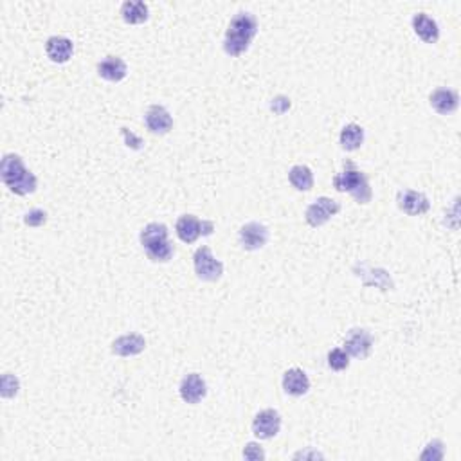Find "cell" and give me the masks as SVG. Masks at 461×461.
Segmentation results:
<instances>
[{
	"label": "cell",
	"mask_w": 461,
	"mask_h": 461,
	"mask_svg": "<svg viewBox=\"0 0 461 461\" xmlns=\"http://www.w3.org/2000/svg\"><path fill=\"white\" fill-rule=\"evenodd\" d=\"M0 177H2V182H4L13 193L22 197L35 193L36 186H38L36 177L24 166L22 157L16 156V153H8V156H4L2 164H0Z\"/></svg>",
	"instance_id": "obj_1"
},
{
	"label": "cell",
	"mask_w": 461,
	"mask_h": 461,
	"mask_svg": "<svg viewBox=\"0 0 461 461\" xmlns=\"http://www.w3.org/2000/svg\"><path fill=\"white\" fill-rule=\"evenodd\" d=\"M258 33V21L251 13H238L230 21L223 40V49L229 56H240L249 49L252 38Z\"/></svg>",
	"instance_id": "obj_2"
},
{
	"label": "cell",
	"mask_w": 461,
	"mask_h": 461,
	"mask_svg": "<svg viewBox=\"0 0 461 461\" xmlns=\"http://www.w3.org/2000/svg\"><path fill=\"white\" fill-rule=\"evenodd\" d=\"M141 243L151 262H170L173 258V245L168 240V227L164 223H148L141 230Z\"/></svg>",
	"instance_id": "obj_3"
},
{
	"label": "cell",
	"mask_w": 461,
	"mask_h": 461,
	"mask_svg": "<svg viewBox=\"0 0 461 461\" xmlns=\"http://www.w3.org/2000/svg\"><path fill=\"white\" fill-rule=\"evenodd\" d=\"M334 186L341 193L348 191L358 204H368L373 197L368 177L361 170H357L350 161L344 164V171L334 177Z\"/></svg>",
	"instance_id": "obj_4"
},
{
	"label": "cell",
	"mask_w": 461,
	"mask_h": 461,
	"mask_svg": "<svg viewBox=\"0 0 461 461\" xmlns=\"http://www.w3.org/2000/svg\"><path fill=\"white\" fill-rule=\"evenodd\" d=\"M193 263H195V272L202 281H218L223 274L222 262L211 255V249L207 245H202L197 249L195 256H193Z\"/></svg>",
	"instance_id": "obj_5"
},
{
	"label": "cell",
	"mask_w": 461,
	"mask_h": 461,
	"mask_svg": "<svg viewBox=\"0 0 461 461\" xmlns=\"http://www.w3.org/2000/svg\"><path fill=\"white\" fill-rule=\"evenodd\" d=\"M177 236L184 243H195L199 236H209L215 230V223L207 220H199L193 215H184L177 220Z\"/></svg>",
	"instance_id": "obj_6"
},
{
	"label": "cell",
	"mask_w": 461,
	"mask_h": 461,
	"mask_svg": "<svg viewBox=\"0 0 461 461\" xmlns=\"http://www.w3.org/2000/svg\"><path fill=\"white\" fill-rule=\"evenodd\" d=\"M339 211H341V204L328 199V197H321V199H317L314 204L306 207L305 218L312 227H321L325 226L332 216L337 215Z\"/></svg>",
	"instance_id": "obj_7"
},
{
	"label": "cell",
	"mask_w": 461,
	"mask_h": 461,
	"mask_svg": "<svg viewBox=\"0 0 461 461\" xmlns=\"http://www.w3.org/2000/svg\"><path fill=\"white\" fill-rule=\"evenodd\" d=\"M279 429H281V416L274 409L259 411L252 421V433L259 440H271L279 433Z\"/></svg>",
	"instance_id": "obj_8"
},
{
	"label": "cell",
	"mask_w": 461,
	"mask_h": 461,
	"mask_svg": "<svg viewBox=\"0 0 461 461\" xmlns=\"http://www.w3.org/2000/svg\"><path fill=\"white\" fill-rule=\"evenodd\" d=\"M371 348H373V337L370 332L362 328L351 330L344 342V351L355 358H366L371 354Z\"/></svg>",
	"instance_id": "obj_9"
},
{
	"label": "cell",
	"mask_w": 461,
	"mask_h": 461,
	"mask_svg": "<svg viewBox=\"0 0 461 461\" xmlns=\"http://www.w3.org/2000/svg\"><path fill=\"white\" fill-rule=\"evenodd\" d=\"M397 202H398V207L409 216L424 215V213H427L431 207L429 199H427L424 193H420V191H413V189L400 191L397 197Z\"/></svg>",
	"instance_id": "obj_10"
},
{
	"label": "cell",
	"mask_w": 461,
	"mask_h": 461,
	"mask_svg": "<svg viewBox=\"0 0 461 461\" xmlns=\"http://www.w3.org/2000/svg\"><path fill=\"white\" fill-rule=\"evenodd\" d=\"M269 240V230L263 223L249 222L240 229V243L245 251H258Z\"/></svg>",
	"instance_id": "obj_11"
},
{
	"label": "cell",
	"mask_w": 461,
	"mask_h": 461,
	"mask_svg": "<svg viewBox=\"0 0 461 461\" xmlns=\"http://www.w3.org/2000/svg\"><path fill=\"white\" fill-rule=\"evenodd\" d=\"M180 397L186 404H199L207 395V386L199 373H191L180 382Z\"/></svg>",
	"instance_id": "obj_12"
},
{
	"label": "cell",
	"mask_w": 461,
	"mask_h": 461,
	"mask_svg": "<svg viewBox=\"0 0 461 461\" xmlns=\"http://www.w3.org/2000/svg\"><path fill=\"white\" fill-rule=\"evenodd\" d=\"M173 127V117L170 115V112L161 105H153L148 108L146 112V128L156 134V136H164Z\"/></svg>",
	"instance_id": "obj_13"
},
{
	"label": "cell",
	"mask_w": 461,
	"mask_h": 461,
	"mask_svg": "<svg viewBox=\"0 0 461 461\" xmlns=\"http://www.w3.org/2000/svg\"><path fill=\"white\" fill-rule=\"evenodd\" d=\"M283 390L292 397H303L310 390V380H308L305 371L299 368H292L283 375Z\"/></svg>",
	"instance_id": "obj_14"
},
{
	"label": "cell",
	"mask_w": 461,
	"mask_h": 461,
	"mask_svg": "<svg viewBox=\"0 0 461 461\" xmlns=\"http://www.w3.org/2000/svg\"><path fill=\"white\" fill-rule=\"evenodd\" d=\"M45 52L54 64H65L71 60L72 52H74V44L65 36H51L45 44Z\"/></svg>",
	"instance_id": "obj_15"
},
{
	"label": "cell",
	"mask_w": 461,
	"mask_h": 461,
	"mask_svg": "<svg viewBox=\"0 0 461 461\" xmlns=\"http://www.w3.org/2000/svg\"><path fill=\"white\" fill-rule=\"evenodd\" d=\"M146 348V341L141 337L139 334H127L121 335L119 339H115L112 344V351L119 357H132V355H139Z\"/></svg>",
	"instance_id": "obj_16"
},
{
	"label": "cell",
	"mask_w": 461,
	"mask_h": 461,
	"mask_svg": "<svg viewBox=\"0 0 461 461\" xmlns=\"http://www.w3.org/2000/svg\"><path fill=\"white\" fill-rule=\"evenodd\" d=\"M460 105V95H457L456 91H450V88H436V91L431 94V107L441 115L453 114L454 110Z\"/></svg>",
	"instance_id": "obj_17"
},
{
	"label": "cell",
	"mask_w": 461,
	"mask_h": 461,
	"mask_svg": "<svg viewBox=\"0 0 461 461\" xmlns=\"http://www.w3.org/2000/svg\"><path fill=\"white\" fill-rule=\"evenodd\" d=\"M413 29L426 44H436L438 38H440L438 24L426 13H418V15L413 16Z\"/></svg>",
	"instance_id": "obj_18"
},
{
	"label": "cell",
	"mask_w": 461,
	"mask_h": 461,
	"mask_svg": "<svg viewBox=\"0 0 461 461\" xmlns=\"http://www.w3.org/2000/svg\"><path fill=\"white\" fill-rule=\"evenodd\" d=\"M128 67L121 58H115V56H107L103 62L98 64V74L107 81H121L127 76Z\"/></svg>",
	"instance_id": "obj_19"
},
{
	"label": "cell",
	"mask_w": 461,
	"mask_h": 461,
	"mask_svg": "<svg viewBox=\"0 0 461 461\" xmlns=\"http://www.w3.org/2000/svg\"><path fill=\"white\" fill-rule=\"evenodd\" d=\"M148 6L139 0H128L121 6V16L127 24H144L148 21Z\"/></svg>",
	"instance_id": "obj_20"
},
{
	"label": "cell",
	"mask_w": 461,
	"mask_h": 461,
	"mask_svg": "<svg viewBox=\"0 0 461 461\" xmlns=\"http://www.w3.org/2000/svg\"><path fill=\"white\" fill-rule=\"evenodd\" d=\"M364 143V130L358 124L350 123L346 124L341 132V146L344 148L346 151H354L358 150Z\"/></svg>",
	"instance_id": "obj_21"
},
{
	"label": "cell",
	"mask_w": 461,
	"mask_h": 461,
	"mask_svg": "<svg viewBox=\"0 0 461 461\" xmlns=\"http://www.w3.org/2000/svg\"><path fill=\"white\" fill-rule=\"evenodd\" d=\"M288 180L298 191H310L314 187V175L308 166H294L288 171Z\"/></svg>",
	"instance_id": "obj_22"
},
{
	"label": "cell",
	"mask_w": 461,
	"mask_h": 461,
	"mask_svg": "<svg viewBox=\"0 0 461 461\" xmlns=\"http://www.w3.org/2000/svg\"><path fill=\"white\" fill-rule=\"evenodd\" d=\"M328 366L334 371H344L346 368L350 366V355L341 348H335L328 354Z\"/></svg>",
	"instance_id": "obj_23"
},
{
	"label": "cell",
	"mask_w": 461,
	"mask_h": 461,
	"mask_svg": "<svg viewBox=\"0 0 461 461\" xmlns=\"http://www.w3.org/2000/svg\"><path fill=\"white\" fill-rule=\"evenodd\" d=\"M0 395L4 398H13L16 397V393H18V390H21V382H18V378L15 377V375L11 373H6L4 377H2V384H0Z\"/></svg>",
	"instance_id": "obj_24"
},
{
	"label": "cell",
	"mask_w": 461,
	"mask_h": 461,
	"mask_svg": "<svg viewBox=\"0 0 461 461\" xmlns=\"http://www.w3.org/2000/svg\"><path fill=\"white\" fill-rule=\"evenodd\" d=\"M24 222L29 227H42L47 222V213L42 209H33L24 216Z\"/></svg>",
	"instance_id": "obj_25"
},
{
	"label": "cell",
	"mask_w": 461,
	"mask_h": 461,
	"mask_svg": "<svg viewBox=\"0 0 461 461\" xmlns=\"http://www.w3.org/2000/svg\"><path fill=\"white\" fill-rule=\"evenodd\" d=\"M243 457H245V460H263L265 453H263V450L259 449V445H256V443H249V445L243 449Z\"/></svg>",
	"instance_id": "obj_26"
},
{
	"label": "cell",
	"mask_w": 461,
	"mask_h": 461,
	"mask_svg": "<svg viewBox=\"0 0 461 461\" xmlns=\"http://www.w3.org/2000/svg\"><path fill=\"white\" fill-rule=\"evenodd\" d=\"M123 136H124V139H127L128 146H132V148H136V150H139L141 144H143V143H141L139 137L134 136V134H132V132H130V134H128L127 128H123Z\"/></svg>",
	"instance_id": "obj_27"
}]
</instances>
